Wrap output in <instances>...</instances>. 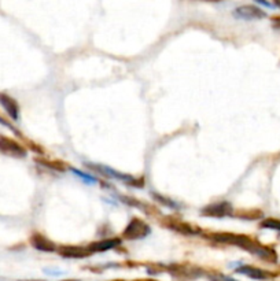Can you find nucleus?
<instances>
[{
	"label": "nucleus",
	"instance_id": "obj_1",
	"mask_svg": "<svg viewBox=\"0 0 280 281\" xmlns=\"http://www.w3.org/2000/svg\"><path fill=\"white\" fill-rule=\"evenodd\" d=\"M205 237L210 240L223 243V244H231L236 247L246 250L250 254L257 255L262 261L275 263L278 261V254L274 248L268 247L261 244L257 240H254L253 237L247 236V234H238V233H227V232H216V233L205 234Z\"/></svg>",
	"mask_w": 280,
	"mask_h": 281
},
{
	"label": "nucleus",
	"instance_id": "obj_2",
	"mask_svg": "<svg viewBox=\"0 0 280 281\" xmlns=\"http://www.w3.org/2000/svg\"><path fill=\"white\" fill-rule=\"evenodd\" d=\"M150 232H151V228L147 222L140 220V218H132L127 228L124 229L122 237L127 240H140V239H144L146 236H148Z\"/></svg>",
	"mask_w": 280,
	"mask_h": 281
},
{
	"label": "nucleus",
	"instance_id": "obj_3",
	"mask_svg": "<svg viewBox=\"0 0 280 281\" xmlns=\"http://www.w3.org/2000/svg\"><path fill=\"white\" fill-rule=\"evenodd\" d=\"M0 154L11 156V158H17V159H22L28 155V151L20 141L14 140V139L4 136V134H0Z\"/></svg>",
	"mask_w": 280,
	"mask_h": 281
},
{
	"label": "nucleus",
	"instance_id": "obj_4",
	"mask_svg": "<svg viewBox=\"0 0 280 281\" xmlns=\"http://www.w3.org/2000/svg\"><path fill=\"white\" fill-rule=\"evenodd\" d=\"M88 166L91 169H93L95 172H99L102 173L105 177H109V179H115V180L124 181V182H128L131 184L132 187L136 188H141V181L139 179H134L132 176H128V174L120 173L114 169L109 168V166H103V165H92V163H88Z\"/></svg>",
	"mask_w": 280,
	"mask_h": 281
},
{
	"label": "nucleus",
	"instance_id": "obj_5",
	"mask_svg": "<svg viewBox=\"0 0 280 281\" xmlns=\"http://www.w3.org/2000/svg\"><path fill=\"white\" fill-rule=\"evenodd\" d=\"M200 215L203 217H210V218H224V217H232L233 207L229 202H217L212 203L206 207L200 210Z\"/></svg>",
	"mask_w": 280,
	"mask_h": 281
},
{
	"label": "nucleus",
	"instance_id": "obj_6",
	"mask_svg": "<svg viewBox=\"0 0 280 281\" xmlns=\"http://www.w3.org/2000/svg\"><path fill=\"white\" fill-rule=\"evenodd\" d=\"M233 15L236 18L245 21H254V20H262L267 17V13L264 10H261L258 7L253 6V4H245V6H240L238 8H235Z\"/></svg>",
	"mask_w": 280,
	"mask_h": 281
},
{
	"label": "nucleus",
	"instance_id": "obj_7",
	"mask_svg": "<svg viewBox=\"0 0 280 281\" xmlns=\"http://www.w3.org/2000/svg\"><path fill=\"white\" fill-rule=\"evenodd\" d=\"M56 251L60 256L69 258V259H83L92 255L89 248L83 247V246H59L56 248Z\"/></svg>",
	"mask_w": 280,
	"mask_h": 281
},
{
	"label": "nucleus",
	"instance_id": "obj_8",
	"mask_svg": "<svg viewBox=\"0 0 280 281\" xmlns=\"http://www.w3.org/2000/svg\"><path fill=\"white\" fill-rule=\"evenodd\" d=\"M30 244H32V247L36 248L37 251H41V253H54L58 248L54 241L47 239L44 234L39 233V232H34L30 236Z\"/></svg>",
	"mask_w": 280,
	"mask_h": 281
},
{
	"label": "nucleus",
	"instance_id": "obj_9",
	"mask_svg": "<svg viewBox=\"0 0 280 281\" xmlns=\"http://www.w3.org/2000/svg\"><path fill=\"white\" fill-rule=\"evenodd\" d=\"M0 104H1V107L6 110V113L8 114V117L11 120L18 121V118H20V104H18V102L15 101L14 98H11L10 95L0 92Z\"/></svg>",
	"mask_w": 280,
	"mask_h": 281
},
{
	"label": "nucleus",
	"instance_id": "obj_10",
	"mask_svg": "<svg viewBox=\"0 0 280 281\" xmlns=\"http://www.w3.org/2000/svg\"><path fill=\"white\" fill-rule=\"evenodd\" d=\"M236 272L240 273V275H245L247 277H250V279H253V280H269V279L274 277V275L267 272V270L255 268V266H250V265H243V266L236 269Z\"/></svg>",
	"mask_w": 280,
	"mask_h": 281
},
{
	"label": "nucleus",
	"instance_id": "obj_11",
	"mask_svg": "<svg viewBox=\"0 0 280 281\" xmlns=\"http://www.w3.org/2000/svg\"><path fill=\"white\" fill-rule=\"evenodd\" d=\"M121 244V239L118 237H113V239H103V240L92 241L91 244H88V248L91 253H103L107 250H113L117 246Z\"/></svg>",
	"mask_w": 280,
	"mask_h": 281
},
{
	"label": "nucleus",
	"instance_id": "obj_12",
	"mask_svg": "<svg viewBox=\"0 0 280 281\" xmlns=\"http://www.w3.org/2000/svg\"><path fill=\"white\" fill-rule=\"evenodd\" d=\"M170 269H172V276L186 277V279H196L202 273V270L199 268L190 266V265H174Z\"/></svg>",
	"mask_w": 280,
	"mask_h": 281
},
{
	"label": "nucleus",
	"instance_id": "obj_13",
	"mask_svg": "<svg viewBox=\"0 0 280 281\" xmlns=\"http://www.w3.org/2000/svg\"><path fill=\"white\" fill-rule=\"evenodd\" d=\"M165 227H168L169 229H173L176 232L183 234H195L199 232L193 225H190V224H187L184 221H180L177 218H168L167 222H165Z\"/></svg>",
	"mask_w": 280,
	"mask_h": 281
},
{
	"label": "nucleus",
	"instance_id": "obj_14",
	"mask_svg": "<svg viewBox=\"0 0 280 281\" xmlns=\"http://www.w3.org/2000/svg\"><path fill=\"white\" fill-rule=\"evenodd\" d=\"M34 161L37 162V163H40V165H43V166H47V168L50 169H55V170H59V172H65V163H62V162L59 161H55V162H51V161H47V159H40V158H34Z\"/></svg>",
	"mask_w": 280,
	"mask_h": 281
},
{
	"label": "nucleus",
	"instance_id": "obj_15",
	"mask_svg": "<svg viewBox=\"0 0 280 281\" xmlns=\"http://www.w3.org/2000/svg\"><path fill=\"white\" fill-rule=\"evenodd\" d=\"M233 215L243 218V220H255V218L262 217V213L258 211V210H242V211H238L236 214Z\"/></svg>",
	"mask_w": 280,
	"mask_h": 281
},
{
	"label": "nucleus",
	"instance_id": "obj_16",
	"mask_svg": "<svg viewBox=\"0 0 280 281\" xmlns=\"http://www.w3.org/2000/svg\"><path fill=\"white\" fill-rule=\"evenodd\" d=\"M261 228H267V229H274V230H280V220L276 218H267L261 222Z\"/></svg>",
	"mask_w": 280,
	"mask_h": 281
},
{
	"label": "nucleus",
	"instance_id": "obj_17",
	"mask_svg": "<svg viewBox=\"0 0 280 281\" xmlns=\"http://www.w3.org/2000/svg\"><path fill=\"white\" fill-rule=\"evenodd\" d=\"M209 277V280L210 281H238L232 279V277H229V276L223 275V273H214V275H207Z\"/></svg>",
	"mask_w": 280,
	"mask_h": 281
},
{
	"label": "nucleus",
	"instance_id": "obj_18",
	"mask_svg": "<svg viewBox=\"0 0 280 281\" xmlns=\"http://www.w3.org/2000/svg\"><path fill=\"white\" fill-rule=\"evenodd\" d=\"M72 169V172H73L74 174H77L79 177H81L83 180H85V181H88V182H96V179L95 177H92V176H89V174H85V173H83V172H80V170H77V169H73V168H70Z\"/></svg>",
	"mask_w": 280,
	"mask_h": 281
},
{
	"label": "nucleus",
	"instance_id": "obj_19",
	"mask_svg": "<svg viewBox=\"0 0 280 281\" xmlns=\"http://www.w3.org/2000/svg\"><path fill=\"white\" fill-rule=\"evenodd\" d=\"M0 124H3V125H4V127L10 128V129H13V130H15V129H14L13 125H11V124H10V122H8V121H7L6 118H3V117H1V115H0ZM15 132H17V130H15ZM17 133H18V132H17Z\"/></svg>",
	"mask_w": 280,
	"mask_h": 281
},
{
	"label": "nucleus",
	"instance_id": "obj_20",
	"mask_svg": "<svg viewBox=\"0 0 280 281\" xmlns=\"http://www.w3.org/2000/svg\"><path fill=\"white\" fill-rule=\"evenodd\" d=\"M274 22H275V26L280 27V17H276V18H274Z\"/></svg>",
	"mask_w": 280,
	"mask_h": 281
},
{
	"label": "nucleus",
	"instance_id": "obj_21",
	"mask_svg": "<svg viewBox=\"0 0 280 281\" xmlns=\"http://www.w3.org/2000/svg\"><path fill=\"white\" fill-rule=\"evenodd\" d=\"M134 281H158V280H154V279H138V280Z\"/></svg>",
	"mask_w": 280,
	"mask_h": 281
},
{
	"label": "nucleus",
	"instance_id": "obj_22",
	"mask_svg": "<svg viewBox=\"0 0 280 281\" xmlns=\"http://www.w3.org/2000/svg\"><path fill=\"white\" fill-rule=\"evenodd\" d=\"M25 281H43V280H25Z\"/></svg>",
	"mask_w": 280,
	"mask_h": 281
},
{
	"label": "nucleus",
	"instance_id": "obj_23",
	"mask_svg": "<svg viewBox=\"0 0 280 281\" xmlns=\"http://www.w3.org/2000/svg\"><path fill=\"white\" fill-rule=\"evenodd\" d=\"M276 6H279V7H280V1H278V3H276Z\"/></svg>",
	"mask_w": 280,
	"mask_h": 281
},
{
	"label": "nucleus",
	"instance_id": "obj_24",
	"mask_svg": "<svg viewBox=\"0 0 280 281\" xmlns=\"http://www.w3.org/2000/svg\"><path fill=\"white\" fill-rule=\"evenodd\" d=\"M63 281H79V280H63Z\"/></svg>",
	"mask_w": 280,
	"mask_h": 281
},
{
	"label": "nucleus",
	"instance_id": "obj_25",
	"mask_svg": "<svg viewBox=\"0 0 280 281\" xmlns=\"http://www.w3.org/2000/svg\"><path fill=\"white\" fill-rule=\"evenodd\" d=\"M112 281H124V280H112Z\"/></svg>",
	"mask_w": 280,
	"mask_h": 281
}]
</instances>
